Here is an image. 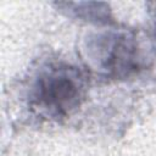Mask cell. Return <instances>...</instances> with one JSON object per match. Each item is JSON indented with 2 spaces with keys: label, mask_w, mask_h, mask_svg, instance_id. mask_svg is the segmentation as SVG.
I'll return each instance as SVG.
<instances>
[{
  "label": "cell",
  "mask_w": 156,
  "mask_h": 156,
  "mask_svg": "<svg viewBox=\"0 0 156 156\" xmlns=\"http://www.w3.org/2000/svg\"><path fill=\"white\" fill-rule=\"evenodd\" d=\"M88 76L78 66L65 61L41 65L29 82V108L48 119L61 121L71 116L85 99Z\"/></svg>",
  "instance_id": "6da1fadb"
},
{
  "label": "cell",
  "mask_w": 156,
  "mask_h": 156,
  "mask_svg": "<svg viewBox=\"0 0 156 156\" xmlns=\"http://www.w3.org/2000/svg\"><path fill=\"white\" fill-rule=\"evenodd\" d=\"M85 54L90 65L108 78H126L143 67L139 43L127 30L108 29L89 35Z\"/></svg>",
  "instance_id": "7a4b0ae2"
},
{
  "label": "cell",
  "mask_w": 156,
  "mask_h": 156,
  "mask_svg": "<svg viewBox=\"0 0 156 156\" xmlns=\"http://www.w3.org/2000/svg\"><path fill=\"white\" fill-rule=\"evenodd\" d=\"M62 6H66L69 12H73L74 16L82 17V18H95L99 21H107L108 17V10L106 4L100 2H65L60 4Z\"/></svg>",
  "instance_id": "3957f363"
}]
</instances>
